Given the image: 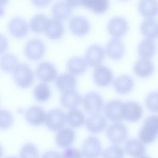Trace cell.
I'll return each mask as SVG.
<instances>
[{
  "label": "cell",
  "instance_id": "cell-5",
  "mask_svg": "<svg viewBox=\"0 0 158 158\" xmlns=\"http://www.w3.org/2000/svg\"><path fill=\"white\" fill-rule=\"evenodd\" d=\"M105 56L103 48L98 44H93L87 49L85 55V60L89 66L97 67L102 63Z\"/></svg>",
  "mask_w": 158,
  "mask_h": 158
},
{
  "label": "cell",
  "instance_id": "cell-37",
  "mask_svg": "<svg viewBox=\"0 0 158 158\" xmlns=\"http://www.w3.org/2000/svg\"><path fill=\"white\" fill-rule=\"evenodd\" d=\"M146 105L149 111L158 112V92H153L148 94L146 99Z\"/></svg>",
  "mask_w": 158,
  "mask_h": 158
},
{
  "label": "cell",
  "instance_id": "cell-10",
  "mask_svg": "<svg viewBox=\"0 0 158 158\" xmlns=\"http://www.w3.org/2000/svg\"><path fill=\"white\" fill-rule=\"evenodd\" d=\"M109 33L114 38H119L123 36L128 29V24L124 18L117 17L111 19L107 25Z\"/></svg>",
  "mask_w": 158,
  "mask_h": 158
},
{
  "label": "cell",
  "instance_id": "cell-30",
  "mask_svg": "<svg viewBox=\"0 0 158 158\" xmlns=\"http://www.w3.org/2000/svg\"><path fill=\"white\" fill-rule=\"evenodd\" d=\"M81 5L96 14L104 13L109 6L108 0H81Z\"/></svg>",
  "mask_w": 158,
  "mask_h": 158
},
{
  "label": "cell",
  "instance_id": "cell-40",
  "mask_svg": "<svg viewBox=\"0 0 158 158\" xmlns=\"http://www.w3.org/2000/svg\"><path fill=\"white\" fill-rule=\"evenodd\" d=\"M82 154L77 149L73 147L66 148L62 154V157L64 158H81Z\"/></svg>",
  "mask_w": 158,
  "mask_h": 158
},
{
  "label": "cell",
  "instance_id": "cell-14",
  "mask_svg": "<svg viewBox=\"0 0 158 158\" xmlns=\"http://www.w3.org/2000/svg\"><path fill=\"white\" fill-rule=\"evenodd\" d=\"M69 27L73 34L79 36L86 35L90 29V25L88 21L80 16H75L72 18L69 22Z\"/></svg>",
  "mask_w": 158,
  "mask_h": 158
},
{
  "label": "cell",
  "instance_id": "cell-11",
  "mask_svg": "<svg viewBox=\"0 0 158 158\" xmlns=\"http://www.w3.org/2000/svg\"><path fill=\"white\" fill-rule=\"evenodd\" d=\"M8 28L12 36L16 38H21L27 33L29 26L23 19L17 17L12 18L10 21Z\"/></svg>",
  "mask_w": 158,
  "mask_h": 158
},
{
  "label": "cell",
  "instance_id": "cell-16",
  "mask_svg": "<svg viewBox=\"0 0 158 158\" xmlns=\"http://www.w3.org/2000/svg\"><path fill=\"white\" fill-rule=\"evenodd\" d=\"M125 49L124 44L118 38L111 39L106 47L107 55L111 59L119 60L124 56Z\"/></svg>",
  "mask_w": 158,
  "mask_h": 158
},
{
  "label": "cell",
  "instance_id": "cell-18",
  "mask_svg": "<svg viewBox=\"0 0 158 158\" xmlns=\"http://www.w3.org/2000/svg\"><path fill=\"white\" fill-rule=\"evenodd\" d=\"M47 36L52 40H57L63 36L64 28L61 21L54 18L49 19L44 32Z\"/></svg>",
  "mask_w": 158,
  "mask_h": 158
},
{
  "label": "cell",
  "instance_id": "cell-2",
  "mask_svg": "<svg viewBox=\"0 0 158 158\" xmlns=\"http://www.w3.org/2000/svg\"><path fill=\"white\" fill-rule=\"evenodd\" d=\"M13 72L15 82L20 88H27L33 82V73L30 67L26 64H18Z\"/></svg>",
  "mask_w": 158,
  "mask_h": 158
},
{
  "label": "cell",
  "instance_id": "cell-23",
  "mask_svg": "<svg viewBox=\"0 0 158 158\" xmlns=\"http://www.w3.org/2000/svg\"><path fill=\"white\" fill-rule=\"evenodd\" d=\"M68 71L71 74L79 76L83 74L87 68V64L82 58L74 56L70 58L66 64Z\"/></svg>",
  "mask_w": 158,
  "mask_h": 158
},
{
  "label": "cell",
  "instance_id": "cell-34",
  "mask_svg": "<svg viewBox=\"0 0 158 158\" xmlns=\"http://www.w3.org/2000/svg\"><path fill=\"white\" fill-rule=\"evenodd\" d=\"M66 118L69 125L73 127H80L85 121L83 113L75 108L71 109L67 113Z\"/></svg>",
  "mask_w": 158,
  "mask_h": 158
},
{
  "label": "cell",
  "instance_id": "cell-42",
  "mask_svg": "<svg viewBox=\"0 0 158 158\" xmlns=\"http://www.w3.org/2000/svg\"><path fill=\"white\" fill-rule=\"evenodd\" d=\"M66 2L72 7H77L81 5V0H66Z\"/></svg>",
  "mask_w": 158,
  "mask_h": 158
},
{
  "label": "cell",
  "instance_id": "cell-21",
  "mask_svg": "<svg viewBox=\"0 0 158 158\" xmlns=\"http://www.w3.org/2000/svg\"><path fill=\"white\" fill-rule=\"evenodd\" d=\"M139 13L144 17L150 19L158 14L157 0H139L138 4Z\"/></svg>",
  "mask_w": 158,
  "mask_h": 158
},
{
  "label": "cell",
  "instance_id": "cell-1",
  "mask_svg": "<svg viewBox=\"0 0 158 158\" xmlns=\"http://www.w3.org/2000/svg\"><path fill=\"white\" fill-rule=\"evenodd\" d=\"M158 134V116L152 115L146 118L139 134L141 142L148 144L154 141Z\"/></svg>",
  "mask_w": 158,
  "mask_h": 158
},
{
  "label": "cell",
  "instance_id": "cell-25",
  "mask_svg": "<svg viewBox=\"0 0 158 158\" xmlns=\"http://www.w3.org/2000/svg\"><path fill=\"white\" fill-rule=\"evenodd\" d=\"M75 138V133L72 129L64 127L60 129L55 138V141L60 147H67L73 142Z\"/></svg>",
  "mask_w": 158,
  "mask_h": 158
},
{
  "label": "cell",
  "instance_id": "cell-19",
  "mask_svg": "<svg viewBox=\"0 0 158 158\" xmlns=\"http://www.w3.org/2000/svg\"><path fill=\"white\" fill-rule=\"evenodd\" d=\"M46 114L44 110L38 106L29 108L25 114L27 122L32 125L38 126L45 122Z\"/></svg>",
  "mask_w": 158,
  "mask_h": 158
},
{
  "label": "cell",
  "instance_id": "cell-7",
  "mask_svg": "<svg viewBox=\"0 0 158 158\" xmlns=\"http://www.w3.org/2000/svg\"><path fill=\"white\" fill-rule=\"evenodd\" d=\"M128 134L127 127L119 122L109 126L106 131L109 140L115 144H119L124 141L127 137Z\"/></svg>",
  "mask_w": 158,
  "mask_h": 158
},
{
  "label": "cell",
  "instance_id": "cell-17",
  "mask_svg": "<svg viewBox=\"0 0 158 158\" xmlns=\"http://www.w3.org/2000/svg\"><path fill=\"white\" fill-rule=\"evenodd\" d=\"M77 84L74 75L70 73H64L56 78L55 84L57 89L62 93L74 90Z\"/></svg>",
  "mask_w": 158,
  "mask_h": 158
},
{
  "label": "cell",
  "instance_id": "cell-41",
  "mask_svg": "<svg viewBox=\"0 0 158 158\" xmlns=\"http://www.w3.org/2000/svg\"><path fill=\"white\" fill-rule=\"evenodd\" d=\"M33 4L39 7H43L48 5L52 0H31Z\"/></svg>",
  "mask_w": 158,
  "mask_h": 158
},
{
  "label": "cell",
  "instance_id": "cell-26",
  "mask_svg": "<svg viewBox=\"0 0 158 158\" xmlns=\"http://www.w3.org/2000/svg\"><path fill=\"white\" fill-rule=\"evenodd\" d=\"M154 66L148 59L142 58L135 64L133 69L135 74L141 78H146L150 76L154 71Z\"/></svg>",
  "mask_w": 158,
  "mask_h": 158
},
{
  "label": "cell",
  "instance_id": "cell-29",
  "mask_svg": "<svg viewBox=\"0 0 158 158\" xmlns=\"http://www.w3.org/2000/svg\"><path fill=\"white\" fill-rule=\"evenodd\" d=\"M142 34L147 38L152 40L158 38V22L150 19L144 20L140 26Z\"/></svg>",
  "mask_w": 158,
  "mask_h": 158
},
{
  "label": "cell",
  "instance_id": "cell-12",
  "mask_svg": "<svg viewBox=\"0 0 158 158\" xmlns=\"http://www.w3.org/2000/svg\"><path fill=\"white\" fill-rule=\"evenodd\" d=\"M123 102L118 100L109 102L105 108V115L110 121L115 123L121 121L123 119L122 107Z\"/></svg>",
  "mask_w": 158,
  "mask_h": 158
},
{
  "label": "cell",
  "instance_id": "cell-31",
  "mask_svg": "<svg viewBox=\"0 0 158 158\" xmlns=\"http://www.w3.org/2000/svg\"><path fill=\"white\" fill-rule=\"evenodd\" d=\"M138 51L139 55L140 57L149 59L152 58L155 53V43L152 39H145L139 44Z\"/></svg>",
  "mask_w": 158,
  "mask_h": 158
},
{
  "label": "cell",
  "instance_id": "cell-6",
  "mask_svg": "<svg viewBox=\"0 0 158 158\" xmlns=\"http://www.w3.org/2000/svg\"><path fill=\"white\" fill-rule=\"evenodd\" d=\"M66 117L60 109H53L46 114L45 124L50 130L55 131L60 129L64 125Z\"/></svg>",
  "mask_w": 158,
  "mask_h": 158
},
{
  "label": "cell",
  "instance_id": "cell-22",
  "mask_svg": "<svg viewBox=\"0 0 158 158\" xmlns=\"http://www.w3.org/2000/svg\"><path fill=\"white\" fill-rule=\"evenodd\" d=\"M113 85L117 92L120 94H125L129 93L133 89L134 82L131 77L123 75L119 76L115 79Z\"/></svg>",
  "mask_w": 158,
  "mask_h": 158
},
{
  "label": "cell",
  "instance_id": "cell-24",
  "mask_svg": "<svg viewBox=\"0 0 158 158\" xmlns=\"http://www.w3.org/2000/svg\"><path fill=\"white\" fill-rule=\"evenodd\" d=\"M106 118L99 114L91 115L86 122L88 130L94 133L103 131L106 126Z\"/></svg>",
  "mask_w": 158,
  "mask_h": 158
},
{
  "label": "cell",
  "instance_id": "cell-9",
  "mask_svg": "<svg viewBox=\"0 0 158 158\" xmlns=\"http://www.w3.org/2000/svg\"><path fill=\"white\" fill-rule=\"evenodd\" d=\"M36 73L38 78L45 82L53 81L57 75L56 67L52 64L47 61L40 63L37 67Z\"/></svg>",
  "mask_w": 158,
  "mask_h": 158
},
{
  "label": "cell",
  "instance_id": "cell-43",
  "mask_svg": "<svg viewBox=\"0 0 158 158\" xmlns=\"http://www.w3.org/2000/svg\"><path fill=\"white\" fill-rule=\"evenodd\" d=\"M122 0V1H125V0Z\"/></svg>",
  "mask_w": 158,
  "mask_h": 158
},
{
  "label": "cell",
  "instance_id": "cell-35",
  "mask_svg": "<svg viewBox=\"0 0 158 158\" xmlns=\"http://www.w3.org/2000/svg\"><path fill=\"white\" fill-rule=\"evenodd\" d=\"M51 95L49 86L45 83H40L37 85L34 90V95L35 99L40 102L47 101Z\"/></svg>",
  "mask_w": 158,
  "mask_h": 158
},
{
  "label": "cell",
  "instance_id": "cell-8",
  "mask_svg": "<svg viewBox=\"0 0 158 158\" xmlns=\"http://www.w3.org/2000/svg\"><path fill=\"white\" fill-rule=\"evenodd\" d=\"M93 77L96 84L101 87L109 85L113 81L114 78L111 71L103 65L98 66L94 69Z\"/></svg>",
  "mask_w": 158,
  "mask_h": 158
},
{
  "label": "cell",
  "instance_id": "cell-32",
  "mask_svg": "<svg viewBox=\"0 0 158 158\" xmlns=\"http://www.w3.org/2000/svg\"><path fill=\"white\" fill-rule=\"evenodd\" d=\"M49 19L41 14L35 15L30 21L29 27L31 30L35 33L44 32Z\"/></svg>",
  "mask_w": 158,
  "mask_h": 158
},
{
  "label": "cell",
  "instance_id": "cell-3",
  "mask_svg": "<svg viewBox=\"0 0 158 158\" xmlns=\"http://www.w3.org/2000/svg\"><path fill=\"white\" fill-rule=\"evenodd\" d=\"M85 110L91 115L99 114L104 107V102L101 96L98 94L90 92L86 94L83 99Z\"/></svg>",
  "mask_w": 158,
  "mask_h": 158
},
{
  "label": "cell",
  "instance_id": "cell-33",
  "mask_svg": "<svg viewBox=\"0 0 158 158\" xmlns=\"http://www.w3.org/2000/svg\"><path fill=\"white\" fill-rule=\"evenodd\" d=\"M18 60L14 54L8 53L3 54L0 59V67L6 73L13 72L18 65Z\"/></svg>",
  "mask_w": 158,
  "mask_h": 158
},
{
  "label": "cell",
  "instance_id": "cell-15",
  "mask_svg": "<svg viewBox=\"0 0 158 158\" xmlns=\"http://www.w3.org/2000/svg\"><path fill=\"white\" fill-rule=\"evenodd\" d=\"M123 119L134 122L139 120L142 115V110L140 105L136 102H128L123 103L122 107Z\"/></svg>",
  "mask_w": 158,
  "mask_h": 158
},
{
  "label": "cell",
  "instance_id": "cell-27",
  "mask_svg": "<svg viewBox=\"0 0 158 158\" xmlns=\"http://www.w3.org/2000/svg\"><path fill=\"white\" fill-rule=\"evenodd\" d=\"M81 96L74 89L63 93L60 98L61 105L67 109L75 108L81 103Z\"/></svg>",
  "mask_w": 158,
  "mask_h": 158
},
{
  "label": "cell",
  "instance_id": "cell-36",
  "mask_svg": "<svg viewBox=\"0 0 158 158\" xmlns=\"http://www.w3.org/2000/svg\"><path fill=\"white\" fill-rule=\"evenodd\" d=\"M21 157H38L39 152L37 148L33 144L28 143L24 144L21 148L20 152Z\"/></svg>",
  "mask_w": 158,
  "mask_h": 158
},
{
  "label": "cell",
  "instance_id": "cell-4",
  "mask_svg": "<svg viewBox=\"0 0 158 158\" xmlns=\"http://www.w3.org/2000/svg\"><path fill=\"white\" fill-rule=\"evenodd\" d=\"M45 51L44 43L37 39H32L26 44L24 53L26 57L32 60H37L44 56Z\"/></svg>",
  "mask_w": 158,
  "mask_h": 158
},
{
  "label": "cell",
  "instance_id": "cell-39",
  "mask_svg": "<svg viewBox=\"0 0 158 158\" xmlns=\"http://www.w3.org/2000/svg\"><path fill=\"white\" fill-rule=\"evenodd\" d=\"M124 155V152L122 148L117 145L107 148L102 154L103 157L105 158H122Z\"/></svg>",
  "mask_w": 158,
  "mask_h": 158
},
{
  "label": "cell",
  "instance_id": "cell-20",
  "mask_svg": "<svg viewBox=\"0 0 158 158\" xmlns=\"http://www.w3.org/2000/svg\"><path fill=\"white\" fill-rule=\"evenodd\" d=\"M72 7L66 2L60 1L56 2L52 8L54 18L60 21L69 19L72 13Z\"/></svg>",
  "mask_w": 158,
  "mask_h": 158
},
{
  "label": "cell",
  "instance_id": "cell-38",
  "mask_svg": "<svg viewBox=\"0 0 158 158\" xmlns=\"http://www.w3.org/2000/svg\"><path fill=\"white\" fill-rule=\"evenodd\" d=\"M13 117L8 111L2 110H0V128L6 129L10 128L13 122Z\"/></svg>",
  "mask_w": 158,
  "mask_h": 158
},
{
  "label": "cell",
  "instance_id": "cell-28",
  "mask_svg": "<svg viewBox=\"0 0 158 158\" xmlns=\"http://www.w3.org/2000/svg\"><path fill=\"white\" fill-rule=\"evenodd\" d=\"M125 152L128 155L134 157H143L146 153L145 147L140 142L135 139H130L125 143Z\"/></svg>",
  "mask_w": 158,
  "mask_h": 158
},
{
  "label": "cell",
  "instance_id": "cell-13",
  "mask_svg": "<svg viewBox=\"0 0 158 158\" xmlns=\"http://www.w3.org/2000/svg\"><path fill=\"white\" fill-rule=\"evenodd\" d=\"M101 148V144L98 139L89 137L83 143L82 153L85 157H97L100 154Z\"/></svg>",
  "mask_w": 158,
  "mask_h": 158
}]
</instances>
